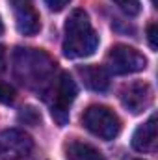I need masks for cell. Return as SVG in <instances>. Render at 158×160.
I'll use <instances>...</instances> for the list:
<instances>
[{
	"instance_id": "obj_1",
	"label": "cell",
	"mask_w": 158,
	"mask_h": 160,
	"mask_svg": "<svg viewBox=\"0 0 158 160\" xmlns=\"http://www.w3.org/2000/svg\"><path fill=\"white\" fill-rule=\"evenodd\" d=\"M99 47V36L93 30L89 17L84 9H75L65 21L63 54L71 60L87 58Z\"/></svg>"
},
{
	"instance_id": "obj_2",
	"label": "cell",
	"mask_w": 158,
	"mask_h": 160,
	"mask_svg": "<svg viewBox=\"0 0 158 160\" xmlns=\"http://www.w3.org/2000/svg\"><path fill=\"white\" fill-rule=\"evenodd\" d=\"M15 75L28 88H43L52 80L56 63L50 56L37 48H17L13 56Z\"/></svg>"
},
{
	"instance_id": "obj_3",
	"label": "cell",
	"mask_w": 158,
	"mask_h": 160,
	"mask_svg": "<svg viewBox=\"0 0 158 160\" xmlns=\"http://www.w3.org/2000/svg\"><path fill=\"white\" fill-rule=\"evenodd\" d=\"M84 127L97 138L101 140H114L121 130V121L119 118L106 106H89L84 116H82Z\"/></svg>"
},
{
	"instance_id": "obj_4",
	"label": "cell",
	"mask_w": 158,
	"mask_h": 160,
	"mask_svg": "<svg viewBox=\"0 0 158 160\" xmlns=\"http://www.w3.org/2000/svg\"><path fill=\"white\" fill-rule=\"evenodd\" d=\"M106 65L114 75H132L147 67V58L134 47L116 45L106 56Z\"/></svg>"
},
{
	"instance_id": "obj_5",
	"label": "cell",
	"mask_w": 158,
	"mask_h": 160,
	"mask_svg": "<svg viewBox=\"0 0 158 160\" xmlns=\"http://www.w3.org/2000/svg\"><path fill=\"white\" fill-rule=\"evenodd\" d=\"M77 99V84L67 73H62L60 78L54 84L52 91V101H50V112L54 121L63 127L69 121V108L73 101Z\"/></svg>"
},
{
	"instance_id": "obj_6",
	"label": "cell",
	"mask_w": 158,
	"mask_h": 160,
	"mask_svg": "<svg viewBox=\"0 0 158 160\" xmlns=\"http://www.w3.org/2000/svg\"><path fill=\"white\" fill-rule=\"evenodd\" d=\"M34 149V140L21 128H7L0 132V158L21 160L26 158Z\"/></svg>"
},
{
	"instance_id": "obj_7",
	"label": "cell",
	"mask_w": 158,
	"mask_h": 160,
	"mask_svg": "<svg viewBox=\"0 0 158 160\" xmlns=\"http://www.w3.org/2000/svg\"><path fill=\"white\" fill-rule=\"evenodd\" d=\"M121 102L123 106L132 112V114H143L151 104H153V88L151 84L147 82H132V84H126L123 89H121Z\"/></svg>"
},
{
	"instance_id": "obj_8",
	"label": "cell",
	"mask_w": 158,
	"mask_h": 160,
	"mask_svg": "<svg viewBox=\"0 0 158 160\" xmlns=\"http://www.w3.org/2000/svg\"><path fill=\"white\" fill-rule=\"evenodd\" d=\"M13 9H15V24H17V30L22 36H36L41 30L39 13L34 9L32 2L30 4L13 6Z\"/></svg>"
},
{
	"instance_id": "obj_9",
	"label": "cell",
	"mask_w": 158,
	"mask_h": 160,
	"mask_svg": "<svg viewBox=\"0 0 158 160\" xmlns=\"http://www.w3.org/2000/svg\"><path fill=\"white\" fill-rule=\"evenodd\" d=\"M132 147L136 151H140V153L155 151V147H156V116L155 114L134 130Z\"/></svg>"
},
{
	"instance_id": "obj_10",
	"label": "cell",
	"mask_w": 158,
	"mask_h": 160,
	"mask_svg": "<svg viewBox=\"0 0 158 160\" xmlns=\"http://www.w3.org/2000/svg\"><path fill=\"white\" fill-rule=\"evenodd\" d=\"M78 75L84 86L93 91H106L110 86V77L104 67L101 65H84L78 69Z\"/></svg>"
},
{
	"instance_id": "obj_11",
	"label": "cell",
	"mask_w": 158,
	"mask_h": 160,
	"mask_svg": "<svg viewBox=\"0 0 158 160\" xmlns=\"http://www.w3.org/2000/svg\"><path fill=\"white\" fill-rule=\"evenodd\" d=\"M65 158L67 160H104L102 153L86 143V142H71L65 147Z\"/></svg>"
},
{
	"instance_id": "obj_12",
	"label": "cell",
	"mask_w": 158,
	"mask_h": 160,
	"mask_svg": "<svg viewBox=\"0 0 158 160\" xmlns=\"http://www.w3.org/2000/svg\"><path fill=\"white\" fill-rule=\"evenodd\" d=\"M114 4L117 6L123 13H126L128 17H136V15L141 11L140 0H114Z\"/></svg>"
},
{
	"instance_id": "obj_13",
	"label": "cell",
	"mask_w": 158,
	"mask_h": 160,
	"mask_svg": "<svg viewBox=\"0 0 158 160\" xmlns=\"http://www.w3.org/2000/svg\"><path fill=\"white\" fill-rule=\"evenodd\" d=\"M15 101V89L6 84V82H0V104H11Z\"/></svg>"
},
{
	"instance_id": "obj_14",
	"label": "cell",
	"mask_w": 158,
	"mask_h": 160,
	"mask_svg": "<svg viewBox=\"0 0 158 160\" xmlns=\"http://www.w3.org/2000/svg\"><path fill=\"white\" fill-rule=\"evenodd\" d=\"M21 119L26 121V123H30V125H36V123H39L41 121V116L34 110V108H22V112H21Z\"/></svg>"
},
{
	"instance_id": "obj_15",
	"label": "cell",
	"mask_w": 158,
	"mask_h": 160,
	"mask_svg": "<svg viewBox=\"0 0 158 160\" xmlns=\"http://www.w3.org/2000/svg\"><path fill=\"white\" fill-rule=\"evenodd\" d=\"M147 39H149V45L153 50H156L158 43H156V22H151L147 26Z\"/></svg>"
},
{
	"instance_id": "obj_16",
	"label": "cell",
	"mask_w": 158,
	"mask_h": 160,
	"mask_svg": "<svg viewBox=\"0 0 158 160\" xmlns=\"http://www.w3.org/2000/svg\"><path fill=\"white\" fill-rule=\"evenodd\" d=\"M71 0H45V4L48 6L50 11H62V9H65V6Z\"/></svg>"
},
{
	"instance_id": "obj_17",
	"label": "cell",
	"mask_w": 158,
	"mask_h": 160,
	"mask_svg": "<svg viewBox=\"0 0 158 160\" xmlns=\"http://www.w3.org/2000/svg\"><path fill=\"white\" fill-rule=\"evenodd\" d=\"M6 69V50H4V47L0 45V73Z\"/></svg>"
},
{
	"instance_id": "obj_18",
	"label": "cell",
	"mask_w": 158,
	"mask_h": 160,
	"mask_svg": "<svg viewBox=\"0 0 158 160\" xmlns=\"http://www.w3.org/2000/svg\"><path fill=\"white\" fill-rule=\"evenodd\" d=\"M32 0H11V4L13 6H19V4H30Z\"/></svg>"
},
{
	"instance_id": "obj_19",
	"label": "cell",
	"mask_w": 158,
	"mask_h": 160,
	"mask_svg": "<svg viewBox=\"0 0 158 160\" xmlns=\"http://www.w3.org/2000/svg\"><path fill=\"white\" fill-rule=\"evenodd\" d=\"M4 32V22H2V19H0V34Z\"/></svg>"
},
{
	"instance_id": "obj_20",
	"label": "cell",
	"mask_w": 158,
	"mask_h": 160,
	"mask_svg": "<svg viewBox=\"0 0 158 160\" xmlns=\"http://www.w3.org/2000/svg\"><path fill=\"white\" fill-rule=\"evenodd\" d=\"M138 160H140V158H138Z\"/></svg>"
}]
</instances>
